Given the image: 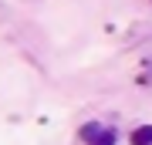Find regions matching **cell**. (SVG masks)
I'll return each instance as SVG.
<instances>
[{"label":"cell","instance_id":"6da1fadb","mask_svg":"<svg viewBox=\"0 0 152 145\" xmlns=\"http://www.w3.org/2000/svg\"><path fill=\"white\" fill-rule=\"evenodd\" d=\"M81 138L88 145H115V132L112 128H98V125H85Z\"/></svg>","mask_w":152,"mask_h":145},{"label":"cell","instance_id":"7a4b0ae2","mask_svg":"<svg viewBox=\"0 0 152 145\" xmlns=\"http://www.w3.org/2000/svg\"><path fill=\"white\" fill-rule=\"evenodd\" d=\"M129 142L132 145H152V125H139V128L129 135Z\"/></svg>","mask_w":152,"mask_h":145}]
</instances>
